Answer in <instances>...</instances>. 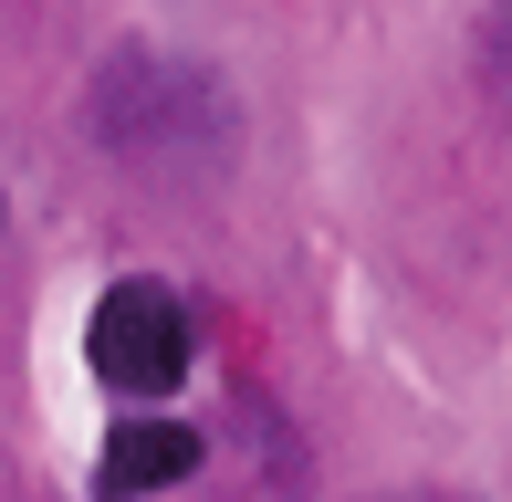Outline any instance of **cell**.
Masks as SVG:
<instances>
[{
  "label": "cell",
  "mask_w": 512,
  "mask_h": 502,
  "mask_svg": "<svg viewBox=\"0 0 512 502\" xmlns=\"http://www.w3.org/2000/svg\"><path fill=\"white\" fill-rule=\"evenodd\" d=\"M95 136L136 168H220L230 147V84L178 53H115L95 84Z\"/></svg>",
  "instance_id": "cell-1"
},
{
  "label": "cell",
  "mask_w": 512,
  "mask_h": 502,
  "mask_svg": "<svg viewBox=\"0 0 512 502\" xmlns=\"http://www.w3.org/2000/svg\"><path fill=\"white\" fill-rule=\"evenodd\" d=\"M84 356H95V377L115 398H168L178 377H189V314H178L168 283H147V272H126V283H105L95 325H84Z\"/></svg>",
  "instance_id": "cell-2"
},
{
  "label": "cell",
  "mask_w": 512,
  "mask_h": 502,
  "mask_svg": "<svg viewBox=\"0 0 512 502\" xmlns=\"http://www.w3.org/2000/svg\"><path fill=\"white\" fill-rule=\"evenodd\" d=\"M199 461H209L199 429H178V419H115V440H105V461H95V492L105 502H136V492L189 482Z\"/></svg>",
  "instance_id": "cell-3"
},
{
  "label": "cell",
  "mask_w": 512,
  "mask_h": 502,
  "mask_svg": "<svg viewBox=\"0 0 512 502\" xmlns=\"http://www.w3.org/2000/svg\"><path fill=\"white\" fill-rule=\"evenodd\" d=\"M481 95H492V116L512 126V0L481 21Z\"/></svg>",
  "instance_id": "cell-4"
},
{
  "label": "cell",
  "mask_w": 512,
  "mask_h": 502,
  "mask_svg": "<svg viewBox=\"0 0 512 502\" xmlns=\"http://www.w3.org/2000/svg\"><path fill=\"white\" fill-rule=\"evenodd\" d=\"M377 502H481V492H377Z\"/></svg>",
  "instance_id": "cell-5"
}]
</instances>
